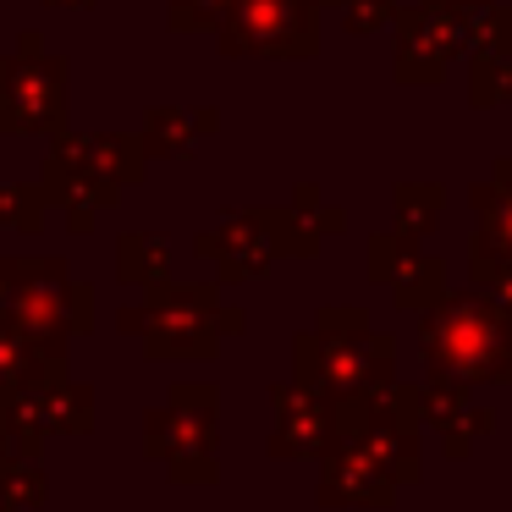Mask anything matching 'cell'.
<instances>
[{
  "instance_id": "cell-1",
  "label": "cell",
  "mask_w": 512,
  "mask_h": 512,
  "mask_svg": "<svg viewBox=\"0 0 512 512\" xmlns=\"http://www.w3.org/2000/svg\"><path fill=\"white\" fill-rule=\"evenodd\" d=\"M298 23V6H292V0H248L243 12H237V28H243V34L232 39V45H265V50H281L287 45V28Z\"/></svg>"
}]
</instances>
